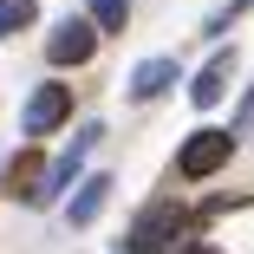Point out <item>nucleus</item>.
<instances>
[{
  "label": "nucleus",
  "instance_id": "obj_1",
  "mask_svg": "<svg viewBox=\"0 0 254 254\" xmlns=\"http://www.w3.org/2000/svg\"><path fill=\"white\" fill-rule=\"evenodd\" d=\"M176 228H189V209L183 202H150V209L137 215V228H130V254H163L170 241H176Z\"/></svg>",
  "mask_w": 254,
  "mask_h": 254
},
{
  "label": "nucleus",
  "instance_id": "obj_2",
  "mask_svg": "<svg viewBox=\"0 0 254 254\" xmlns=\"http://www.w3.org/2000/svg\"><path fill=\"white\" fill-rule=\"evenodd\" d=\"M228 157H235V137H228V130H195V137L176 150V170H183L189 183H202V176H215Z\"/></svg>",
  "mask_w": 254,
  "mask_h": 254
},
{
  "label": "nucleus",
  "instance_id": "obj_3",
  "mask_svg": "<svg viewBox=\"0 0 254 254\" xmlns=\"http://www.w3.org/2000/svg\"><path fill=\"white\" fill-rule=\"evenodd\" d=\"M91 53H98V26L91 20H59L53 39H46V59L53 65H85Z\"/></svg>",
  "mask_w": 254,
  "mask_h": 254
},
{
  "label": "nucleus",
  "instance_id": "obj_4",
  "mask_svg": "<svg viewBox=\"0 0 254 254\" xmlns=\"http://www.w3.org/2000/svg\"><path fill=\"white\" fill-rule=\"evenodd\" d=\"M65 111H72V91H65V85H39V91L26 98V130H33V137L59 130V124H65Z\"/></svg>",
  "mask_w": 254,
  "mask_h": 254
},
{
  "label": "nucleus",
  "instance_id": "obj_5",
  "mask_svg": "<svg viewBox=\"0 0 254 254\" xmlns=\"http://www.w3.org/2000/svg\"><path fill=\"white\" fill-rule=\"evenodd\" d=\"M39 189H46V157H39V150L13 157V170H7V195H20V202H39Z\"/></svg>",
  "mask_w": 254,
  "mask_h": 254
},
{
  "label": "nucleus",
  "instance_id": "obj_6",
  "mask_svg": "<svg viewBox=\"0 0 254 254\" xmlns=\"http://www.w3.org/2000/svg\"><path fill=\"white\" fill-rule=\"evenodd\" d=\"M228 72H235V53H215L209 65H202V78L189 85V98H195V111H209V105H215V98L228 91Z\"/></svg>",
  "mask_w": 254,
  "mask_h": 254
},
{
  "label": "nucleus",
  "instance_id": "obj_7",
  "mask_svg": "<svg viewBox=\"0 0 254 254\" xmlns=\"http://www.w3.org/2000/svg\"><path fill=\"white\" fill-rule=\"evenodd\" d=\"M170 85H176V59H143L130 72V98H163Z\"/></svg>",
  "mask_w": 254,
  "mask_h": 254
},
{
  "label": "nucleus",
  "instance_id": "obj_8",
  "mask_svg": "<svg viewBox=\"0 0 254 254\" xmlns=\"http://www.w3.org/2000/svg\"><path fill=\"white\" fill-rule=\"evenodd\" d=\"M105 195H111V176H85V189L72 195V209H65V215H72L78 228H85V222H98V209H105Z\"/></svg>",
  "mask_w": 254,
  "mask_h": 254
},
{
  "label": "nucleus",
  "instance_id": "obj_9",
  "mask_svg": "<svg viewBox=\"0 0 254 254\" xmlns=\"http://www.w3.org/2000/svg\"><path fill=\"white\" fill-rule=\"evenodd\" d=\"M124 20H130V0H91V26L98 33H124Z\"/></svg>",
  "mask_w": 254,
  "mask_h": 254
},
{
  "label": "nucleus",
  "instance_id": "obj_10",
  "mask_svg": "<svg viewBox=\"0 0 254 254\" xmlns=\"http://www.w3.org/2000/svg\"><path fill=\"white\" fill-rule=\"evenodd\" d=\"M20 26H33V0H0V39Z\"/></svg>",
  "mask_w": 254,
  "mask_h": 254
},
{
  "label": "nucleus",
  "instance_id": "obj_11",
  "mask_svg": "<svg viewBox=\"0 0 254 254\" xmlns=\"http://www.w3.org/2000/svg\"><path fill=\"white\" fill-rule=\"evenodd\" d=\"M176 254H222V248H209V241H183Z\"/></svg>",
  "mask_w": 254,
  "mask_h": 254
}]
</instances>
